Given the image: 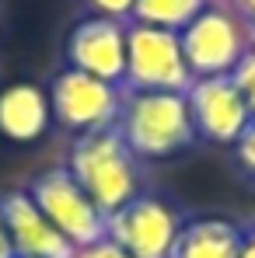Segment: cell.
<instances>
[{
    "mask_svg": "<svg viewBox=\"0 0 255 258\" xmlns=\"http://www.w3.org/2000/svg\"><path fill=\"white\" fill-rule=\"evenodd\" d=\"M49 108L60 126L77 136L112 129L123 108V87L67 67L49 84Z\"/></svg>",
    "mask_w": 255,
    "mask_h": 258,
    "instance_id": "8992f818",
    "label": "cell"
},
{
    "mask_svg": "<svg viewBox=\"0 0 255 258\" xmlns=\"http://www.w3.org/2000/svg\"><path fill=\"white\" fill-rule=\"evenodd\" d=\"M245 25H248V45L255 49V21H245Z\"/></svg>",
    "mask_w": 255,
    "mask_h": 258,
    "instance_id": "44dd1931",
    "label": "cell"
},
{
    "mask_svg": "<svg viewBox=\"0 0 255 258\" xmlns=\"http://www.w3.org/2000/svg\"><path fill=\"white\" fill-rule=\"evenodd\" d=\"M192 74L182 56L178 32L126 25V74L123 91H189Z\"/></svg>",
    "mask_w": 255,
    "mask_h": 258,
    "instance_id": "5b68a950",
    "label": "cell"
},
{
    "mask_svg": "<svg viewBox=\"0 0 255 258\" xmlns=\"http://www.w3.org/2000/svg\"><path fill=\"white\" fill-rule=\"evenodd\" d=\"M227 4H231V11H234L238 18L255 21V0H227Z\"/></svg>",
    "mask_w": 255,
    "mask_h": 258,
    "instance_id": "d6986e66",
    "label": "cell"
},
{
    "mask_svg": "<svg viewBox=\"0 0 255 258\" xmlns=\"http://www.w3.org/2000/svg\"><path fill=\"white\" fill-rule=\"evenodd\" d=\"M25 192L32 196V203L42 210V216L74 248H87V244L105 237L109 216L87 199V192L74 181V174L67 171L63 164L39 171L28 181Z\"/></svg>",
    "mask_w": 255,
    "mask_h": 258,
    "instance_id": "277c9868",
    "label": "cell"
},
{
    "mask_svg": "<svg viewBox=\"0 0 255 258\" xmlns=\"http://www.w3.org/2000/svg\"><path fill=\"white\" fill-rule=\"evenodd\" d=\"M0 216L18 258H74L77 248L42 216L25 188L0 196Z\"/></svg>",
    "mask_w": 255,
    "mask_h": 258,
    "instance_id": "30bf717a",
    "label": "cell"
},
{
    "mask_svg": "<svg viewBox=\"0 0 255 258\" xmlns=\"http://www.w3.org/2000/svg\"><path fill=\"white\" fill-rule=\"evenodd\" d=\"M238 258H255V223L241 227V248H238Z\"/></svg>",
    "mask_w": 255,
    "mask_h": 258,
    "instance_id": "ac0fdd59",
    "label": "cell"
},
{
    "mask_svg": "<svg viewBox=\"0 0 255 258\" xmlns=\"http://www.w3.org/2000/svg\"><path fill=\"white\" fill-rule=\"evenodd\" d=\"M185 101H189V112H192L196 136L207 140V143H217V147H234L252 122V112H248L241 91L234 87L231 74L192 81L185 91Z\"/></svg>",
    "mask_w": 255,
    "mask_h": 258,
    "instance_id": "ba28073f",
    "label": "cell"
},
{
    "mask_svg": "<svg viewBox=\"0 0 255 258\" xmlns=\"http://www.w3.org/2000/svg\"><path fill=\"white\" fill-rule=\"evenodd\" d=\"M234 161H238V168L245 174L255 178V119L248 122V129L241 133V140L234 143Z\"/></svg>",
    "mask_w": 255,
    "mask_h": 258,
    "instance_id": "9a60e30c",
    "label": "cell"
},
{
    "mask_svg": "<svg viewBox=\"0 0 255 258\" xmlns=\"http://www.w3.org/2000/svg\"><path fill=\"white\" fill-rule=\"evenodd\" d=\"M182 223L185 220L178 216L171 203H165L161 196L140 192L123 210L109 216L105 237L116 241L129 258H168Z\"/></svg>",
    "mask_w": 255,
    "mask_h": 258,
    "instance_id": "52a82bcc",
    "label": "cell"
},
{
    "mask_svg": "<svg viewBox=\"0 0 255 258\" xmlns=\"http://www.w3.org/2000/svg\"><path fill=\"white\" fill-rule=\"evenodd\" d=\"M63 168L74 174V181L105 216L140 196V161L133 157L116 126L77 136Z\"/></svg>",
    "mask_w": 255,
    "mask_h": 258,
    "instance_id": "7a4b0ae2",
    "label": "cell"
},
{
    "mask_svg": "<svg viewBox=\"0 0 255 258\" xmlns=\"http://www.w3.org/2000/svg\"><path fill=\"white\" fill-rule=\"evenodd\" d=\"M238 248H241V223L224 216H199L182 223L168 258H238Z\"/></svg>",
    "mask_w": 255,
    "mask_h": 258,
    "instance_id": "7c38bea8",
    "label": "cell"
},
{
    "mask_svg": "<svg viewBox=\"0 0 255 258\" xmlns=\"http://www.w3.org/2000/svg\"><path fill=\"white\" fill-rule=\"evenodd\" d=\"M0 258H18V255H14V244H11V237H7L4 216H0Z\"/></svg>",
    "mask_w": 255,
    "mask_h": 258,
    "instance_id": "ffe728a7",
    "label": "cell"
},
{
    "mask_svg": "<svg viewBox=\"0 0 255 258\" xmlns=\"http://www.w3.org/2000/svg\"><path fill=\"white\" fill-rule=\"evenodd\" d=\"M116 129L136 161H168L199 140L185 91H123Z\"/></svg>",
    "mask_w": 255,
    "mask_h": 258,
    "instance_id": "6da1fadb",
    "label": "cell"
},
{
    "mask_svg": "<svg viewBox=\"0 0 255 258\" xmlns=\"http://www.w3.org/2000/svg\"><path fill=\"white\" fill-rule=\"evenodd\" d=\"M231 81L241 91V98H245V105H248V112H252V119H255V49H248L238 59V67L231 70Z\"/></svg>",
    "mask_w": 255,
    "mask_h": 258,
    "instance_id": "5bb4252c",
    "label": "cell"
},
{
    "mask_svg": "<svg viewBox=\"0 0 255 258\" xmlns=\"http://www.w3.org/2000/svg\"><path fill=\"white\" fill-rule=\"evenodd\" d=\"M126 25L129 21L101 18V14H91L84 21H77L70 28V35H67V45H63L67 67L123 87V74H126Z\"/></svg>",
    "mask_w": 255,
    "mask_h": 258,
    "instance_id": "9c48e42d",
    "label": "cell"
},
{
    "mask_svg": "<svg viewBox=\"0 0 255 258\" xmlns=\"http://www.w3.org/2000/svg\"><path fill=\"white\" fill-rule=\"evenodd\" d=\"M91 7H94V14H101V18H116V21H129V14H133V4L136 0H87Z\"/></svg>",
    "mask_w": 255,
    "mask_h": 258,
    "instance_id": "2e32d148",
    "label": "cell"
},
{
    "mask_svg": "<svg viewBox=\"0 0 255 258\" xmlns=\"http://www.w3.org/2000/svg\"><path fill=\"white\" fill-rule=\"evenodd\" d=\"M210 0H136L129 21L133 25H150L165 32H182Z\"/></svg>",
    "mask_w": 255,
    "mask_h": 258,
    "instance_id": "4fadbf2b",
    "label": "cell"
},
{
    "mask_svg": "<svg viewBox=\"0 0 255 258\" xmlns=\"http://www.w3.org/2000/svg\"><path fill=\"white\" fill-rule=\"evenodd\" d=\"M178 42H182V56L189 63L192 81L227 77L238 67V59L252 49L245 18H238L231 7L213 0L178 32Z\"/></svg>",
    "mask_w": 255,
    "mask_h": 258,
    "instance_id": "3957f363",
    "label": "cell"
},
{
    "mask_svg": "<svg viewBox=\"0 0 255 258\" xmlns=\"http://www.w3.org/2000/svg\"><path fill=\"white\" fill-rule=\"evenodd\" d=\"M74 258H129V255L116 244V241L101 237V241H94V244H87V248H77Z\"/></svg>",
    "mask_w": 255,
    "mask_h": 258,
    "instance_id": "e0dca14e",
    "label": "cell"
},
{
    "mask_svg": "<svg viewBox=\"0 0 255 258\" xmlns=\"http://www.w3.org/2000/svg\"><path fill=\"white\" fill-rule=\"evenodd\" d=\"M53 122L49 91L32 81H14L0 91V136L11 143H35Z\"/></svg>",
    "mask_w": 255,
    "mask_h": 258,
    "instance_id": "8fae6325",
    "label": "cell"
}]
</instances>
